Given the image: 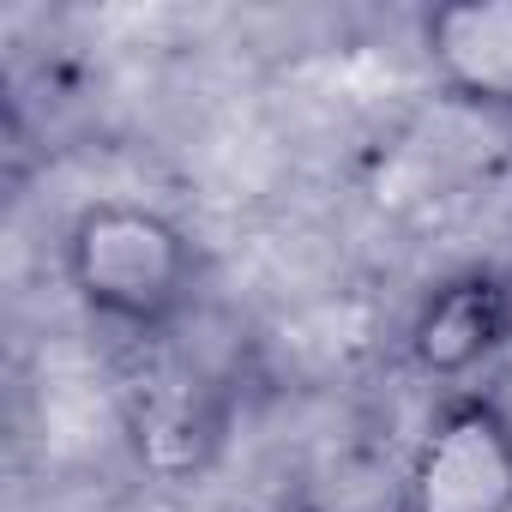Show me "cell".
<instances>
[{"label": "cell", "mask_w": 512, "mask_h": 512, "mask_svg": "<svg viewBox=\"0 0 512 512\" xmlns=\"http://www.w3.org/2000/svg\"><path fill=\"white\" fill-rule=\"evenodd\" d=\"M61 278L91 320L163 332L199 296V247L163 205L91 199L61 229Z\"/></svg>", "instance_id": "cell-1"}, {"label": "cell", "mask_w": 512, "mask_h": 512, "mask_svg": "<svg viewBox=\"0 0 512 512\" xmlns=\"http://www.w3.org/2000/svg\"><path fill=\"white\" fill-rule=\"evenodd\" d=\"M398 512H512V410L494 392L440 398L410 446Z\"/></svg>", "instance_id": "cell-2"}, {"label": "cell", "mask_w": 512, "mask_h": 512, "mask_svg": "<svg viewBox=\"0 0 512 512\" xmlns=\"http://www.w3.org/2000/svg\"><path fill=\"white\" fill-rule=\"evenodd\" d=\"M506 350H512V272L500 266L446 272L440 284L422 290L404 326V356L434 386H458Z\"/></svg>", "instance_id": "cell-3"}, {"label": "cell", "mask_w": 512, "mask_h": 512, "mask_svg": "<svg viewBox=\"0 0 512 512\" xmlns=\"http://www.w3.org/2000/svg\"><path fill=\"white\" fill-rule=\"evenodd\" d=\"M422 61L434 85L482 115H512V0H446L428 7Z\"/></svg>", "instance_id": "cell-4"}, {"label": "cell", "mask_w": 512, "mask_h": 512, "mask_svg": "<svg viewBox=\"0 0 512 512\" xmlns=\"http://www.w3.org/2000/svg\"><path fill=\"white\" fill-rule=\"evenodd\" d=\"M266 512H320V506H308V500H278V506H266Z\"/></svg>", "instance_id": "cell-5"}]
</instances>
